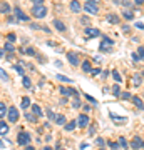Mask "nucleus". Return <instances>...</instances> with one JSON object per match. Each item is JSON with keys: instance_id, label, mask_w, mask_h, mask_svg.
Wrapping results in <instances>:
<instances>
[{"instance_id": "f257e3e1", "label": "nucleus", "mask_w": 144, "mask_h": 150, "mask_svg": "<svg viewBox=\"0 0 144 150\" xmlns=\"http://www.w3.org/2000/svg\"><path fill=\"white\" fill-rule=\"evenodd\" d=\"M32 15L35 18H44L47 15V7L45 5H34L32 7Z\"/></svg>"}, {"instance_id": "f03ea898", "label": "nucleus", "mask_w": 144, "mask_h": 150, "mask_svg": "<svg viewBox=\"0 0 144 150\" xmlns=\"http://www.w3.org/2000/svg\"><path fill=\"white\" fill-rule=\"evenodd\" d=\"M30 134L29 132H20L19 134V137H17V144L19 145H22V147H25V145H29L30 144Z\"/></svg>"}, {"instance_id": "7ed1b4c3", "label": "nucleus", "mask_w": 144, "mask_h": 150, "mask_svg": "<svg viewBox=\"0 0 144 150\" xmlns=\"http://www.w3.org/2000/svg\"><path fill=\"white\" fill-rule=\"evenodd\" d=\"M82 8H84L85 12L92 13V15H97V13H99V5H97V4H92V2H85L84 5H82Z\"/></svg>"}, {"instance_id": "20e7f679", "label": "nucleus", "mask_w": 144, "mask_h": 150, "mask_svg": "<svg viewBox=\"0 0 144 150\" xmlns=\"http://www.w3.org/2000/svg\"><path fill=\"white\" fill-rule=\"evenodd\" d=\"M112 45H114L112 38L102 37V40H101V50H102V52H111V47H112Z\"/></svg>"}, {"instance_id": "39448f33", "label": "nucleus", "mask_w": 144, "mask_h": 150, "mask_svg": "<svg viewBox=\"0 0 144 150\" xmlns=\"http://www.w3.org/2000/svg\"><path fill=\"white\" fill-rule=\"evenodd\" d=\"M7 117H9V122L15 123L19 122V110L15 107H9V112H7Z\"/></svg>"}, {"instance_id": "423d86ee", "label": "nucleus", "mask_w": 144, "mask_h": 150, "mask_svg": "<svg viewBox=\"0 0 144 150\" xmlns=\"http://www.w3.org/2000/svg\"><path fill=\"white\" fill-rule=\"evenodd\" d=\"M14 12H15V18H19V20H22V22H29V20H30V18H29V15H27L22 8H19V7H15V8H14Z\"/></svg>"}, {"instance_id": "0eeeda50", "label": "nucleus", "mask_w": 144, "mask_h": 150, "mask_svg": "<svg viewBox=\"0 0 144 150\" xmlns=\"http://www.w3.org/2000/svg\"><path fill=\"white\" fill-rule=\"evenodd\" d=\"M75 122H77V127H82V129H85V127L89 125V117H87L85 113H80L79 118H77Z\"/></svg>"}, {"instance_id": "6e6552de", "label": "nucleus", "mask_w": 144, "mask_h": 150, "mask_svg": "<svg viewBox=\"0 0 144 150\" xmlns=\"http://www.w3.org/2000/svg\"><path fill=\"white\" fill-rule=\"evenodd\" d=\"M67 60H69V64H70V65H74V67L80 64L79 55L75 54V52H69V54H67Z\"/></svg>"}, {"instance_id": "1a4fd4ad", "label": "nucleus", "mask_w": 144, "mask_h": 150, "mask_svg": "<svg viewBox=\"0 0 144 150\" xmlns=\"http://www.w3.org/2000/svg\"><path fill=\"white\" fill-rule=\"evenodd\" d=\"M101 32L97 30V28H91V27H85V37L89 38H94V37H99Z\"/></svg>"}, {"instance_id": "9d476101", "label": "nucleus", "mask_w": 144, "mask_h": 150, "mask_svg": "<svg viewBox=\"0 0 144 150\" xmlns=\"http://www.w3.org/2000/svg\"><path fill=\"white\" fill-rule=\"evenodd\" d=\"M131 147H133L134 150H139V149H143V147H144V142L139 139V137H134V139H133V144H131Z\"/></svg>"}, {"instance_id": "9b49d317", "label": "nucleus", "mask_w": 144, "mask_h": 150, "mask_svg": "<svg viewBox=\"0 0 144 150\" xmlns=\"http://www.w3.org/2000/svg\"><path fill=\"white\" fill-rule=\"evenodd\" d=\"M54 28L57 32H65L67 30V27L64 25V22H60V20H54Z\"/></svg>"}, {"instance_id": "f8f14e48", "label": "nucleus", "mask_w": 144, "mask_h": 150, "mask_svg": "<svg viewBox=\"0 0 144 150\" xmlns=\"http://www.w3.org/2000/svg\"><path fill=\"white\" fill-rule=\"evenodd\" d=\"M70 10L74 12V13H79V12L82 10V5H80L77 0H72V2H70Z\"/></svg>"}, {"instance_id": "ddd939ff", "label": "nucleus", "mask_w": 144, "mask_h": 150, "mask_svg": "<svg viewBox=\"0 0 144 150\" xmlns=\"http://www.w3.org/2000/svg\"><path fill=\"white\" fill-rule=\"evenodd\" d=\"M107 22H109V23H114V25H117L119 22H121V18H119V15H116V13H109V15H107Z\"/></svg>"}, {"instance_id": "4468645a", "label": "nucleus", "mask_w": 144, "mask_h": 150, "mask_svg": "<svg viewBox=\"0 0 144 150\" xmlns=\"http://www.w3.org/2000/svg\"><path fill=\"white\" fill-rule=\"evenodd\" d=\"M123 17L126 18V20H133V18H134L133 8H124V10H123Z\"/></svg>"}, {"instance_id": "2eb2a0df", "label": "nucleus", "mask_w": 144, "mask_h": 150, "mask_svg": "<svg viewBox=\"0 0 144 150\" xmlns=\"http://www.w3.org/2000/svg\"><path fill=\"white\" fill-rule=\"evenodd\" d=\"M131 100L134 102V105H136L139 110H144V103H143V100H141L139 97H131Z\"/></svg>"}, {"instance_id": "dca6fc26", "label": "nucleus", "mask_w": 144, "mask_h": 150, "mask_svg": "<svg viewBox=\"0 0 144 150\" xmlns=\"http://www.w3.org/2000/svg\"><path fill=\"white\" fill-rule=\"evenodd\" d=\"M10 10L12 8L7 2H2V4H0V13H10Z\"/></svg>"}, {"instance_id": "f3484780", "label": "nucleus", "mask_w": 144, "mask_h": 150, "mask_svg": "<svg viewBox=\"0 0 144 150\" xmlns=\"http://www.w3.org/2000/svg\"><path fill=\"white\" fill-rule=\"evenodd\" d=\"M20 107L24 108V110H27V108L30 107V98H29V97H22V102H20Z\"/></svg>"}, {"instance_id": "a211bd4d", "label": "nucleus", "mask_w": 144, "mask_h": 150, "mask_svg": "<svg viewBox=\"0 0 144 150\" xmlns=\"http://www.w3.org/2000/svg\"><path fill=\"white\" fill-rule=\"evenodd\" d=\"M75 127H77V122H75V120H72V122H65V125H64V129L67 130V132H70V130H74Z\"/></svg>"}, {"instance_id": "6ab92c4d", "label": "nucleus", "mask_w": 144, "mask_h": 150, "mask_svg": "<svg viewBox=\"0 0 144 150\" xmlns=\"http://www.w3.org/2000/svg\"><path fill=\"white\" fill-rule=\"evenodd\" d=\"M82 70H84V72H87V74H91V70H92V67H91V62H89V60H85V62H82Z\"/></svg>"}, {"instance_id": "aec40b11", "label": "nucleus", "mask_w": 144, "mask_h": 150, "mask_svg": "<svg viewBox=\"0 0 144 150\" xmlns=\"http://www.w3.org/2000/svg\"><path fill=\"white\" fill-rule=\"evenodd\" d=\"M22 83H24V87H25V88H32V82H30V79H29V77H25V75L22 77Z\"/></svg>"}, {"instance_id": "412c9836", "label": "nucleus", "mask_w": 144, "mask_h": 150, "mask_svg": "<svg viewBox=\"0 0 144 150\" xmlns=\"http://www.w3.org/2000/svg\"><path fill=\"white\" fill-rule=\"evenodd\" d=\"M9 134V125H5V122H0V135Z\"/></svg>"}, {"instance_id": "4be33fe9", "label": "nucleus", "mask_w": 144, "mask_h": 150, "mask_svg": "<svg viewBox=\"0 0 144 150\" xmlns=\"http://www.w3.org/2000/svg\"><path fill=\"white\" fill-rule=\"evenodd\" d=\"M111 118H112V120H114L116 123H126V117H117V115L111 113Z\"/></svg>"}, {"instance_id": "5701e85b", "label": "nucleus", "mask_w": 144, "mask_h": 150, "mask_svg": "<svg viewBox=\"0 0 144 150\" xmlns=\"http://www.w3.org/2000/svg\"><path fill=\"white\" fill-rule=\"evenodd\" d=\"M54 120H55V123H57V125H65V117H64V115H55V118H54Z\"/></svg>"}, {"instance_id": "b1692460", "label": "nucleus", "mask_w": 144, "mask_h": 150, "mask_svg": "<svg viewBox=\"0 0 144 150\" xmlns=\"http://www.w3.org/2000/svg\"><path fill=\"white\" fill-rule=\"evenodd\" d=\"M25 118L27 120H29V122H32V123H35L37 122V115H35V113H25Z\"/></svg>"}, {"instance_id": "393cba45", "label": "nucleus", "mask_w": 144, "mask_h": 150, "mask_svg": "<svg viewBox=\"0 0 144 150\" xmlns=\"http://www.w3.org/2000/svg\"><path fill=\"white\" fill-rule=\"evenodd\" d=\"M7 112H9V108L5 107V103H0V118H4V117H5Z\"/></svg>"}, {"instance_id": "a878e982", "label": "nucleus", "mask_w": 144, "mask_h": 150, "mask_svg": "<svg viewBox=\"0 0 144 150\" xmlns=\"http://www.w3.org/2000/svg\"><path fill=\"white\" fill-rule=\"evenodd\" d=\"M15 47H14V42H7L5 47H4V52H14Z\"/></svg>"}, {"instance_id": "bb28decb", "label": "nucleus", "mask_w": 144, "mask_h": 150, "mask_svg": "<svg viewBox=\"0 0 144 150\" xmlns=\"http://www.w3.org/2000/svg\"><path fill=\"white\" fill-rule=\"evenodd\" d=\"M57 80H59V82H64V83H70V82H72V79L65 77V75H57Z\"/></svg>"}, {"instance_id": "cd10ccee", "label": "nucleus", "mask_w": 144, "mask_h": 150, "mask_svg": "<svg viewBox=\"0 0 144 150\" xmlns=\"http://www.w3.org/2000/svg\"><path fill=\"white\" fill-rule=\"evenodd\" d=\"M32 112L35 113L37 117H40V115H42V110H40V107H39L37 103H34V105H32Z\"/></svg>"}, {"instance_id": "c85d7f7f", "label": "nucleus", "mask_w": 144, "mask_h": 150, "mask_svg": "<svg viewBox=\"0 0 144 150\" xmlns=\"http://www.w3.org/2000/svg\"><path fill=\"white\" fill-rule=\"evenodd\" d=\"M119 147H124V149H128V147H129L128 140L124 139V137H119Z\"/></svg>"}, {"instance_id": "c756f323", "label": "nucleus", "mask_w": 144, "mask_h": 150, "mask_svg": "<svg viewBox=\"0 0 144 150\" xmlns=\"http://www.w3.org/2000/svg\"><path fill=\"white\" fill-rule=\"evenodd\" d=\"M112 79L117 82V83H121V80H123V79H121V75L117 74V70H112Z\"/></svg>"}, {"instance_id": "7c9ffc66", "label": "nucleus", "mask_w": 144, "mask_h": 150, "mask_svg": "<svg viewBox=\"0 0 144 150\" xmlns=\"http://www.w3.org/2000/svg\"><path fill=\"white\" fill-rule=\"evenodd\" d=\"M141 77H139V75H134V79H133V83H134V87H139L141 85Z\"/></svg>"}, {"instance_id": "2f4dec72", "label": "nucleus", "mask_w": 144, "mask_h": 150, "mask_svg": "<svg viewBox=\"0 0 144 150\" xmlns=\"http://www.w3.org/2000/svg\"><path fill=\"white\" fill-rule=\"evenodd\" d=\"M136 54H138L139 60H144V47H139V48H138V52H136Z\"/></svg>"}, {"instance_id": "473e14b6", "label": "nucleus", "mask_w": 144, "mask_h": 150, "mask_svg": "<svg viewBox=\"0 0 144 150\" xmlns=\"http://www.w3.org/2000/svg\"><path fill=\"white\" fill-rule=\"evenodd\" d=\"M14 70H15L19 75H22V77H24V74H25V72H24V69H22L20 65H14Z\"/></svg>"}, {"instance_id": "72a5a7b5", "label": "nucleus", "mask_w": 144, "mask_h": 150, "mask_svg": "<svg viewBox=\"0 0 144 150\" xmlns=\"http://www.w3.org/2000/svg\"><path fill=\"white\" fill-rule=\"evenodd\" d=\"M0 79H2V80H9V75H7V72L4 69H0Z\"/></svg>"}, {"instance_id": "f704fd0d", "label": "nucleus", "mask_w": 144, "mask_h": 150, "mask_svg": "<svg viewBox=\"0 0 144 150\" xmlns=\"http://www.w3.org/2000/svg\"><path fill=\"white\" fill-rule=\"evenodd\" d=\"M112 93H114L116 97L121 95V88H119V85H114V87H112Z\"/></svg>"}, {"instance_id": "c9c22d12", "label": "nucleus", "mask_w": 144, "mask_h": 150, "mask_svg": "<svg viewBox=\"0 0 144 150\" xmlns=\"http://www.w3.org/2000/svg\"><path fill=\"white\" fill-rule=\"evenodd\" d=\"M59 90L62 95H70V88H65V87H59Z\"/></svg>"}, {"instance_id": "e433bc0d", "label": "nucleus", "mask_w": 144, "mask_h": 150, "mask_svg": "<svg viewBox=\"0 0 144 150\" xmlns=\"http://www.w3.org/2000/svg\"><path fill=\"white\" fill-rule=\"evenodd\" d=\"M25 54L27 55H37V52H35V48L29 47V48H25Z\"/></svg>"}, {"instance_id": "4c0bfd02", "label": "nucleus", "mask_w": 144, "mask_h": 150, "mask_svg": "<svg viewBox=\"0 0 144 150\" xmlns=\"http://www.w3.org/2000/svg\"><path fill=\"white\" fill-rule=\"evenodd\" d=\"M119 97H121L123 100H129V98H131V97H133V95H131L129 92H124V93H121V95H119Z\"/></svg>"}, {"instance_id": "58836bf2", "label": "nucleus", "mask_w": 144, "mask_h": 150, "mask_svg": "<svg viewBox=\"0 0 144 150\" xmlns=\"http://www.w3.org/2000/svg\"><path fill=\"white\" fill-rule=\"evenodd\" d=\"M80 23L87 27V25H89V17H80Z\"/></svg>"}, {"instance_id": "ea45409f", "label": "nucleus", "mask_w": 144, "mask_h": 150, "mask_svg": "<svg viewBox=\"0 0 144 150\" xmlns=\"http://www.w3.org/2000/svg\"><path fill=\"white\" fill-rule=\"evenodd\" d=\"M30 28H32V30H42V25H39V23H30Z\"/></svg>"}, {"instance_id": "a19ab883", "label": "nucleus", "mask_w": 144, "mask_h": 150, "mask_svg": "<svg viewBox=\"0 0 144 150\" xmlns=\"http://www.w3.org/2000/svg\"><path fill=\"white\" fill-rule=\"evenodd\" d=\"M7 38H9V42H15L17 35H15V33H9V35H7Z\"/></svg>"}, {"instance_id": "79ce46f5", "label": "nucleus", "mask_w": 144, "mask_h": 150, "mask_svg": "<svg viewBox=\"0 0 144 150\" xmlns=\"http://www.w3.org/2000/svg\"><path fill=\"white\" fill-rule=\"evenodd\" d=\"M96 144L99 145V147H104V145H106V142H104V139H101V137H99V139L96 140Z\"/></svg>"}, {"instance_id": "37998d69", "label": "nucleus", "mask_w": 144, "mask_h": 150, "mask_svg": "<svg viewBox=\"0 0 144 150\" xmlns=\"http://www.w3.org/2000/svg\"><path fill=\"white\" fill-rule=\"evenodd\" d=\"M85 98H87V100H89L91 103H94V105H97V102H96V98H94V97H91V95H85Z\"/></svg>"}, {"instance_id": "c03bdc74", "label": "nucleus", "mask_w": 144, "mask_h": 150, "mask_svg": "<svg viewBox=\"0 0 144 150\" xmlns=\"http://www.w3.org/2000/svg\"><path fill=\"white\" fill-rule=\"evenodd\" d=\"M101 74V69H92L91 70V75H94V77H96V75H99Z\"/></svg>"}, {"instance_id": "a18cd8bd", "label": "nucleus", "mask_w": 144, "mask_h": 150, "mask_svg": "<svg viewBox=\"0 0 144 150\" xmlns=\"http://www.w3.org/2000/svg\"><path fill=\"white\" fill-rule=\"evenodd\" d=\"M72 107H74V108H79V107H80V102H79V98H75V100H74V103H72Z\"/></svg>"}, {"instance_id": "49530a36", "label": "nucleus", "mask_w": 144, "mask_h": 150, "mask_svg": "<svg viewBox=\"0 0 144 150\" xmlns=\"http://www.w3.org/2000/svg\"><path fill=\"white\" fill-rule=\"evenodd\" d=\"M109 147H111L112 150H117L119 149V144H112V142H109Z\"/></svg>"}, {"instance_id": "de8ad7c7", "label": "nucleus", "mask_w": 144, "mask_h": 150, "mask_svg": "<svg viewBox=\"0 0 144 150\" xmlns=\"http://www.w3.org/2000/svg\"><path fill=\"white\" fill-rule=\"evenodd\" d=\"M34 5H44V0H32Z\"/></svg>"}, {"instance_id": "09e8293b", "label": "nucleus", "mask_w": 144, "mask_h": 150, "mask_svg": "<svg viewBox=\"0 0 144 150\" xmlns=\"http://www.w3.org/2000/svg\"><path fill=\"white\" fill-rule=\"evenodd\" d=\"M17 22L19 20H17L15 17H9V23H17Z\"/></svg>"}, {"instance_id": "8fccbe9b", "label": "nucleus", "mask_w": 144, "mask_h": 150, "mask_svg": "<svg viewBox=\"0 0 144 150\" xmlns=\"http://www.w3.org/2000/svg\"><path fill=\"white\" fill-rule=\"evenodd\" d=\"M47 115H49V118H55V113L52 110H47Z\"/></svg>"}, {"instance_id": "3c124183", "label": "nucleus", "mask_w": 144, "mask_h": 150, "mask_svg": "<svg viewBox=\"0 0 144 150\" xmlns=\"http://www.w3.org/2000/svg\"><path fill=\"white\" fill-rule=\"evenodd\" d=\"M94 132H96V127H94V125H91V127H89V134L94 135Z\"/></svg>"}, {"instance_id": "603ef678", "label": "nucleus", "mask_w": 144, "mask_h": 150, "mask_svg": "<svg viewBox=\"0 0 144 150\" xmlns=\"http://www.w3.org/2000/svg\"><path fill=\"white\" fill-rule=\"evenodd\" d=\"M136 28H139V30H144V23H136Z\"/></svg>"}, {"instance_id": "864d4df0", "label": "nucleus", "mask_w": 144, "mask_h": 150, "mask_svg": "<svg viewBox=\"0 0 144 150\" xmlns=\"http://www.w3.org/2000/svg\"><path fill=\"white\" fill-rule=\"evenodd\" d=\"M42 30H44L45 33H52V32H50V28H49V27H45V25H42Z\"/></svg>"}, {"instance_id": "5fc2aeb1", "label": "nucleus", "mask_w": 144, "mask_h": 150, "mask_svg": "<svg viewBox=\"0 0 144 150\" xmlns=\"http://www.w3.org/2000/svg\"><path fill=\"white\" fill-rule=\"evenodd\" d=\"M123 32H126V33H129V32H131V28H129V27H128V25H124V27H123Z\"/></svg>"}, {"instance_id": "6e6d98bb", "label": "nucleus", "mask_w": 144, "mask_h": 150, "mask_svg": "<svg viewBox=\"0 0 144 150\" xmlns=\"http://www.w3.org/2000/svg\"><path fill=\"white\" fill-rule=\"evenodd\" d=\"M37 60H39V62H40V64H44V57H42V55H40V54H37Z\"/></svg>"}, {"instance_id": "4d7b16f0", "label": "nucleus", "mask_w": 144, "mask_h": 150, "mask_svg": "<svg viewBox=\"0 0 144 150\" xmlns=\"http://www.w3.org/2000/svg\"><path fill=\"white\" fill-rule=\"evenodd\" d=\"M136 2V5H144V0H134Z\"/></svg>"}, {"instance_id": "13d9d810", "label": "nucleus", "mask_w": 144, "mask_h": 150, "mask_svg": "<svg viewBox=\"0 0 144 150\" xmlns=\"http://www.w3.org/2000/svg\"><path fill=\"white\" fill-rule=\"evenodd\" d=\"M133 60H134V62H139V57H138V54H133Z\"/></svg>"}, {"instance_id": "bf43d9fd", "label": "nucleus", "mask_w": 144, "mask_h": 150, "mask_svg": "<svg viewBox=\"0 0 144 150\" xmlns=\"http://www.w3.org/2000/svg\"><path fill=\"white\" fill-rule=\"evenodd\" d=\"M25 150H35V149H34L32 145H25Z\"/></svg>"}, {"instance_id": "052dcab7", "label": "nucleus", "mask_w": 144, "mask_h": 150, "mask_svg": "<svg viewBox=\"0 0 144 150\" xmlns=\"http://www.w3.org/2000/svg\"><path fill=\"white\" fill-rule=\"evenodd\" d=\"M85 2H92V4H99V0H85Z\"/></svg>"}, {"instance_id": "680f3d73", "label": "nucleus", "mask_w": 144, "mask_h": 150, "mask_svg": "<svg viewBox=\"0 0 144 150\" xmlns=\"http://www.w3.org/2000/svg\"><path fill=\"white\" fill-rule=\"evenodd\" d=\"M4 54H5V52H2V50H0V59H2V57H4Z\"/></svg>"}, {"instance_id": "e2e57ef3", "label": "nucleus", "mask_w": 144, "mask_h": 150, "mask_svg": "<svg viewBox=\"0 0 144 150\" xmlns=\"http://www.w3.org/2000/svg\"><path fill=\"white\" fill-rule=\"evenodd\" d=\"M44 150H52V149H50V147H45V149H44Z\"/></svg>"}, {"instance_id": "0e129e2a", "label": "nucleus", "mask_w": 144, "mask_h": 150, "mask_svg": "<svg viewBox=\"0 0 144 150\" xmlns=\"http://www.w3.org/2000/svg\"><path fill=\"white\" fill-rule=\"evenodd\" d=\"M57 150H59V149H57ZM60 150H64V149H60Z\"/></svg>"}, {"instance_id": "69168bd1", "label": "nucleus", "mask_w": 144, "mask_h": 150, "mask_svg": "<svg viewBox=\"0 0 144 150\" xmlns=\"http://www.w3.org/2000/svg\"><path fill=\"white\" fill-rule=\"evenodd\" d=\"M143 75H144V70H143Z\"/></svg>"}, {"instance_id": "338daca9", "label": "nucleus", "mask_w": 144, "mask_h": 150, "mask_svg": "<svg viewBox=\"0 0 144 150\" xmlns=\"http://www.w3.org/2000/svg\"><path fill=\"white\" fill-rule=\"evenodd\" d=\"M101 150H104V149H101Z\"/></svg>"}]
</instances>
